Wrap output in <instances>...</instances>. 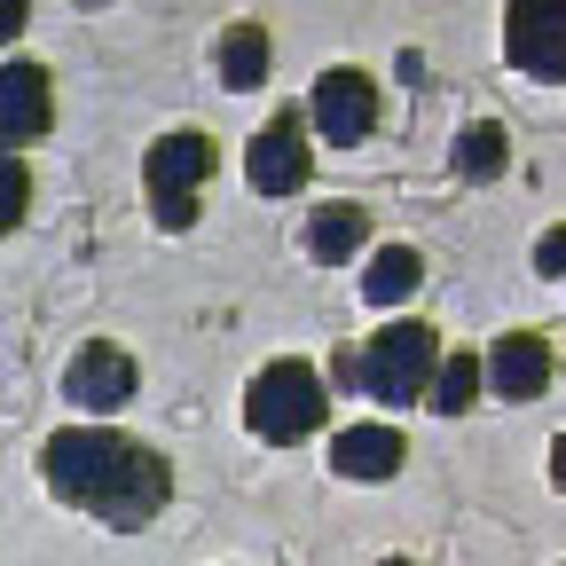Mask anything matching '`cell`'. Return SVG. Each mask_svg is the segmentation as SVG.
I'll list each match as a JSON object with an SVG mask.
<instances>
[{"mask_svg": "<svg viewBox=\"0 0 566 566\" xmlns=\"http://www.w3.org/2000/svg\"><path fill=\"white\" fill-rule=\"evenodd\" d=\"M134 354L126 346H111V338H95V346H80L71 354V370H63V394L80 401V409H118V401H134Z\"/></svg>", "mask_w": 566, "mask_h": 566, "instance_id": "obj_8", "label": "cell"}, {"mask_svg": "<svg viewBox=\"0 0 566 566\" xmlns=\"http://www.w3.org/2000/svg\"><path fill=\"white\" fill-rule=\"evenodd\" d=\"M504 166H512V134L495 126V118H472V126L457 134V174H464V181H495Z\"/></svg>", "mask_w": 566, "mask_h": 566, "instance_id": "obj_15", "label": "cell"}, {"mask_svg": "<svg viewBox=\"0 0 566 566\" xmlns=\"http://www.w3.org/2000/svg\"><path fill=\"white\" fill-rule=\"evenodd\" d=\"M409 457V441L394 433V424H338V441H331V472L338 480H394Z\"/></svg>", "mask_w": 566, "mask_h": 566, "instance_id": "obj_11", "label": "cell"}, {"mask_svg": "<svg viewBox=\"0 0 566 566\" xmlns=\"http://www.w3.org/2000/svg\"><path fill=\"white\" fill-rule=\"evenodd\" d=\"M315 174V150H307V118L300 111H283L252 134V150H244V181L252 197H300Z\"/></svg>", "mask_w": 566, "mask_h": 566, "instance_id": "obj_5", "label": "cell"}, {"mask_svg": "<svg viewBox=\"0 0 566 566\" xmlns=\"http://www.w3.org/2000/svg\"><path fill=\"white\" fill-rule=\"evenodd\" d=\"M378 566H409V558H378Z\"/></svg>", "mask_w": 566, "mask_h": 566, "instance_id": "obj_21", "label": "cell"}, {"mask_svg": "<svg viewBox=\"0 0 566 566\" xmlns=\"http://www.w3.org/2000/svg\"><path fill=\"white\" fill-rule=\"evenodd\" d=\"M504 55L527 80H566V9H512L504 17Z\"/></svg>", "mask_w": 566, "mask_h": 566, "instance_id": "obj_9", "label": "cell"}, {"mask_svg": "<svg viewBox=\"0 0 566 566\" xmlns=\"http://www.w3.org/2000/svg\"><path fill=\"white\" fill-rule=\"evenodd\" d=\"M424 394H433V409H441V417L472 409V394H480V363H472V354H449V363L433 370V386H424Z\"/></svg>", "mask_w": 566, "mask_h": 566, "instance_id": "obj_16", "label": "cell"}, {"mask_svg": "<svg viewBox=\"0 0 566 566\" xmlns=\"http://www.w3.org/2000/svg\"><path fill=\"white\" fill-rule=\"evenodd\" d=\"M17 32H24V9H17V0H0V48H9Z\"/></svg>", "mask_w": 566, "mask_h": 566, "instance_id": "obj_19", "label": "cell"}, {"mask_svg": "<svg viewBox=\"0 0 566 566\" xmlns=\"http://www.w3.org/2000/svg\"><path fill=\"white\" fill-rule=\"evenodd\" d=\"M212 166H221V150H212L205 126H181V134H158L150 158H142V189H150L158 205V229H189L197 221V189L212 181Z\"/></svg>", "mask_w": 566, "mask_h": 566, "instance_id": "obj_4", "label": "cell"}, {"mask_svg": "<svg viewBox=\"0 0 566 566\" xmlns=\"http://www.w3.org/2000/svg\"><path fill=\"white\" fill-rule=\"evenodd\" d=\"M433 370H441V338H433V323H386L363 354H354V378H363V394L386 401V409L417 401L424 386H433Z\"/></svg>", "mask_w": 566, "mask_h": 566, "instance_id": "obj_3", "label": "cell"}, {"mask_svg": "<svg viewBox=\"0 0 566 566\" xmlns=\"http://www.w3.org/2000/svg\"><path fill=\"white\" fill-rule=\"evenodd\" d=\"M363 244H370V212H363V205H346V197H338V205H323L315 221H307V252H315L323 268L354 260Z\"/></svg>", "mask_w": 566, "mask_h": 566, "instance_id": "obj_13", "label": "cell"}, {"mask_svg": "<svg viewBox=\"0 0 566 566\" xmlns=\"http://www.w3.org/2000/svg\"><path fill=\"white\" fill-rule=\"evenodd\" d=\"M55 126V80L48 63H0V150H24Z\"/></svg>", "mask_w": 566, "mask_h": 566, "instance_id": "obj_7", "label": "cell"}, {"mask_svg": "<svg viewBox=\"0 0 566 566\" xmlns=\"http://www.w3.org/2000/svg\"><path fill=\"white\" fill-rule=\"evenodd\" d=\"M24 212H32V166L17 150H0V237H9Z\"/></svg>", "mask_w": 566, "mask_h": 566, "instance_id": "obj_17", "label": "cell"}, {"mask_svg": "<svg viewBox=\"0 0 566 566\" xmlns=\"http://www.w3.org/2000/svg\"><path fill=\"white\" fill-rule=\"evenodd\" d=\"M323 370L315 363H268L252 386H244V424L268 441V449H292L323 424Z\"/></svg>", "mask_w": 566, "mask_h": 566, "instance_id": "obj_2", "label": "cell"}, {"mask_svg": "<svg viewBox=\"0 0 566 566\" xmlns=\"http://www.w3.org/2000/svg\"><path fill=\"white\" fill-rule=\"evenodd\" d=\"M551 480H558V495H566V433L551 441Z\"/></svg>", "mask_w": 566, "mask_h": 566, "instance_id": "obj_20", "label": "cell"}, {"mask_svg": "<svg viewBox=\"0 0 566 566\" xmlns=\"http://www.w3.org/2000/svg\"><path fill=\"white\" fill-rule=\"evenodd\" d=\"M417 283H424V252L417 244H378L370 268H363V300L370 307H401Z\"/></svg>", "mask_w": 566, "mask_h": 566, "instance_id": "obj_12", "label": "cell"}, {"mask_svg": "<svg viewBox=\"0 0 566 566\" xmlns=\"http://www.w3.org/2000/svg\"><path fill=\"white\" fill-rule=\"evenodd\" d=\"M551 346L535 338V331H504V338H495L488 346V363H480V378L495 386V394H504V401H535L543 386H551Z\"/></svg>", "mask_w": 566, "mask_h": 566, "instance_id": "obj_10", "label": "cell"}, {"mask_svg": "<svg viewBox=\"0 0 566 566\" xmlns=\"http://www.w3.org/2000/svg\"><path fill=\"white\" fill-rule=\"evenodd\" d=\"M307 118L323 126V142H338V150L370 142V126H378V80H370V71H354V63L323 71V80L307 87Z\"/></svg>", "mask_w": 566, "mask_h": 566, "instance_id": "obj_6", "label": "cell"}, {"mask_svg": "<svg viewBox=\"0 0 566 566\" xmlns=\"http://www.w3.org/2000/svg\"><path fill=\"white\" fill-rule=\"evenodd\" d=\"M268 71H275L268 24H229V32H221V80H229L237 95H252V87H268Z\"/></svg>", "mask_w": 566, "mask_h": 566, "instance_id": "obj_14", "label": "cell"}, {"mask_svg": "<svg viewBox=\"0 0 566 566\" xmlns=\"http://www.w3.org/2000/svg\"><path fill=\"white\" fill-rule=\"evenodd\" d=\"M535 268H543V275H566V229H551V237L535 244Z\"/></svg>", "mask_w": 566, "mask_h": 566, "instance_id": "obj_18", "label": "cell"}, {"mask_svg": "<svg viewBox=\"0 0 566 566\" xmlns=\"http://www.w3.org/2000/svg\"><path fill=\"white\" fill-rule=\"evenodd\" d=\"M40 472H48V488L63 495V504L95 512V520L118 527V535L150 527V520L174 504V464H166L158 449L111 433V424H63V433H48Z\"/></svg>", "mask_w": 566, "mask_h": 566, "instance_id": "obj_1", "label": "cell"}]
</instances>
